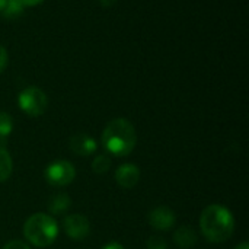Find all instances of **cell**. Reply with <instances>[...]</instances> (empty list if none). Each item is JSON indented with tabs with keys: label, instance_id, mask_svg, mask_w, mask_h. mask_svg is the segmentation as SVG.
I'll use <instances>...</instances> for the list:
<instances>
[{
	"label": "cell",
	"instance_id": "23",
	"mask_svg": "<svg viewBox=\"0 0 249 249\" xmlns=\"http://www.w3.org/2000/svg\"><path fill=\"white\" fill-rule=\"evenodd\" d=\"M6 1H7V0H0V13L3 12V9H4V6H6Z\"/></svg>",
	"mask_w": 249,
	"mask_h": 249
},
{
	"label": "cell",
	"instance_id": "12",
	"mask_svg": "<svg viewBox=\"0 0 249 249\" xmlns=\"http://www.w3.org/2000/svg\"><path fill=\"white\" fill-rule=\"evenodd\" d=\"M13 171V162L10 158V153L4 146L0 144V182H4L9 179Z\"/></svg>",
	"mask_w": 249,
	"mask_h": 249
},
{
	"label": "cell",
	"instance_id": "17",
	"mask_svg": "<svg viewBox=\"0 0 249 249\" xmlns=\"http://www.w3.org/2000/svg\"><path fill=\"white\" fill-rule=\"evenodd\" d=\"M3 249H31L25 242L22 241H10L9 244H6Z\"/></svg>",
	"mask_w": 249,
	"mask_h": 249
},
{
	"label": "cell",
	"instance_id": "7",
	"mask_svg": "<svg viewBox=\"0 0 249 249\" xmlns=\"http://www.w3.org/2000/svg\"><path fill=\"white\" fill-rule=\"evenodd\" d=\"M147 220H149V225L156 231H169L175 225L177 216L169 207L160 206V207L153 209L149 213Z\"/></svg>",
	"mask_w": 249,
	"mask_h": 249
},
{
	"label": "cell",
	"instance_id": "1",
	"mask_svg": "<svg viewBox=\"0 0 249 249\" xmlns=\"http://www.w3.org/2000/svg\"><path fill=\"white\" fill-rule=\"evenodd\" d=\"M102 146L105 152L115 158L128 156L136 147V130L125 118H115L109 121L102 131Z\"/></svg>",
	"mask_w": 249,
	"mask_h": 249
},
{
	"label": "cell",
	"instance_id": "16",
	"mask_svg": "<svg viewBox=\"0 0 249 249\" xmlns=\"http://www.w3.org/2000/svg\"><path fill=\"white\" fill-rule=\"evenodd\" d=\"M147 249H168V244L162 236H152L147 241Z\"/></svg>",
	"mask_w": 249,
	"mask_h": 249
},
{
	"label": "cell",
	"instance_id": "8",
	"mask_svg": "<svg viewBox=\"0 0 249 249\" xmlns=\"http://www.w3.org/2000/svg\"><path fill=\"white\" fill-rule=\"evenodd\" d=\"M69 147L74 155L86 158V156H90L96 152L98 144L92 136H89L86 133H79V134H74L70 137Z\"/></svg>",
	"mask_w": 249,
	"mask_h": 249
},
{
	"label": "cell",
	"instance_id": "9",
	"mask_svg": "<svg viewBox=\"0 0 249 249\" xmlns=\"http://www.w3.org/2000/svg\"><path fill=\"white\" fill-rule=\"evenodd\" d=\"M140 179V169L133 163H124L115 171V181L124 190H131Z\"/></svg>",
	"mask_w": 249,
	"mask_h": 249
},
{
	"label": "cell",
	"instance_id": "21",
	"mask_svg": "<svg viewBox=\"0 0 249 249\" xmlns=\"http://www.w3.org/2000/svg\"><path fill=\"white\" fill-rule=\"evenodd\" d=\"M102 249H124V247L121 244H118V242H111V244L105 245Z\"/></svg>",
	"mask_w": 249,
	"mask_h": 249
},
{
	"label": "cell",
	"instance_id": "11",
	"mask_svg": "<svg viewBox=\"0 0 249 249\" xmlns=\"http://www.w3.org/2000/svg\"><path fill=\"white\" fill-rule=\"evenodd\" d=\"M70 203H71V200L67 194H64V193L54 194L48 201V212L51 214H55V216L63 214L70 207Z\"/></svg>",
	"mask_w": 249,
	"mask_h": 249
},
{
	"label": "cell",
	"instance_id": "19",
	"mask_svg": "<svg viewBox=\"0 0 249 249\" xmlns=\"http://www.w3.org/2000/svg\"><path fill=\"white\" fill-rule=\"evenodd\" d=\"M18 1H19V3H20V4H22L23 7H26V6H28V7H31V6H36V4H41V3H42L44 0H18Z\"/></svg>",
	"mask_w": 249,
	"mask_h": 249
},
{
	"label": "cell",
	"instance_id": "14",
	"mask_svg": "<svg viewBox=\"0 0 249 249\" xmlns=\"http://www.w3.org/2000/svg\"><path fill=\"white\" fill-rule=\"evenodd\" d=\"M23 13V6L18 0H7L0 16L6 20H13Z\"/></svg>",
	"mask_w": 249,
	"mask_h": 249
},
{
	"label": "cell",
	"instance_id": "6",
	"mask_svg": "<svg viewBox=\"0 0 249 249\" xmlns=\"http://www.w3.org/2000/svg\"><path fill=\"white\" fill-rule=\"evenodd\" d=\"M63 229L70 239L82 241L90 232L89 220L82 214H69L63 220Z\"/></svg>",
	"mask_w": 249,
	"mask_h": 249
},
{
	"label": "cell",
	"instance_id": "2",
	"mask_svg": "<svg viewBox=\"0 0 249 249\" xmlns=\"http://www.w3.org/2000/svg\"><path fill=\"white\" fill-rule=\"evenodd\" d=\"M200 229L209 242L220 244L232 238L235 232V219L226 207L212 204L206 207L200 216Z\"/></svg>",
	"mask_w": 249,
	"mask_h": 249
},
{
	"label": "cell",
	"instance_id": "13",
	"mask_svg": "<svg viewBox=\"0 0 249 249\" xmlns=\"http://www.w3.org/2000/svg\"><path fill=\"white\" fill-rule=\"evenodd\" d=\"M13 131V120L7 112L0 111V144L3 146Z\"/></svg>",
	"mask_w": 249,
	"mask_h": 249
},
{
	"label": "cell",
	"instance_id": "22",
	"mask_svg": "<svg viewBox=\"0 0 249 249\" xmlns=\"http://www.w3.org/2000/svg\"><path fill=\"white\" fill-rule=\"evenodd\" d=\"M235 249H249V245L247 244V242H242L241 245H238Z\"/></svg>",
	"mask_w": 249,
	"mask_h": 249
},
{
	"label": "cell",
	"instance_id": "15",
	"mask_svg": "<svg viewBox=\"0 0 249 249\" xmlns=\"http://www.w3.org/2000/svg\"><path fill=\"white\" fill-rule=\"evenodd\" d=\"M111 168V159L108 155H98L92 162V171L95 174H105Z\"/></svg>",
	"mask_w": 249,
	"mask_h": 249
},
{
	"label": "cell",
	"instance_id": "4",
	"mask_svg": "<svg viewBox=\"0 0 249 249\" xmlns=\"http://www.w3.org/2000/svg\"><path fill=\"white\" fill-rule=\"evenodd\" d=\"M18 105L20 111L28 117H39L45 112L48 107V99L42 89L36 86H29L19 93Z\"/></svg>",
	"mask_w": 249,
	"mask_h": 249
},
{
	"label": "cell",
	"instance_id": "3",
	"mask_svg": "<svg viewBox=\"0 0 249 249\" xmlns=\"http://www.w3.org/2000/svg\"><path fill=\"white\" fill-rule=\"evenodd\" d=\"M23 236L36 248H47L58 236V226L54 217L45 213L32 214L23 225Z\"/></svg>",
	"mask_w": 249,
	"mask_h": 249
},
{
	"label": "cell",
	"instance_id": "5",
	"mask_svg": "<svg viewBox=\"0 0 249 249\" xmlns=\"http://www.w3.org/2000/svg\"><path fill=\"white\" fill-rule=\"evenodd\" d=\"M45 179L53 187H66L76 178L74 166L67 160H54L45 169Z\"/></svg>",
	"mask_w": 249,
	"mask_h": 249
},
{
	"label": "cell",
	"instance_id": "20",
	"mask_svg": "<svg viewBox=\"0 0 249 249\" xmlns=\"http://www.w3.org/2000/svg\"><path fill=\"white\" fill-rule=\"evenodd\" d=\"M102 7H111L117 3V0H98Z\"/></svg>",
	"mask_w": 249,
	"mask_h": 249
},
{
	"label": "cell",
	"instance_id": "18",
	"mask_svg": "<svg viewBox=\"0 0 249 249\" xmlns=\"http://www.w3.org/2000/svg\"><path fill=\"white\" fill-rule=\"evenodd\" d=\"M7 67V51L3 45H0V73Z\"/></svg>",
	"mask_w": 249,
	"mask_h": 249
},
{
	"label": "cell",
	"instance_id": "10",
	"mask_svg": "<svg viewBox=\"0 0 249 249\" xmlns=\"http://www.w3.org/2000/svg\"><path fill=\"white\" fill-rule=\"evenodd\" d=\"M174 241L181 248H190V247L196 245V242H197V233L190 226H181L174 233Z\"/></svg>",
	"mask_w": 249,
	"mask_h": 249
}]
</instances>
